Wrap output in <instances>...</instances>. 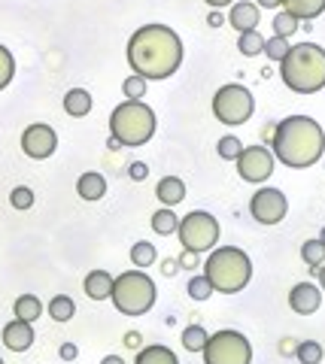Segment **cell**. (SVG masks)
<instances>
[{"label": "cell", "mask_w": 325, "mask_h": 364, "mask_svg": "<svg viewBox=\"0 0 325 364\" xmlns=\"http://www.w3.org/2000/svg\"><path fill=\"white\" fill-rule=\"evenodd\" d=\"M128 64L143 79H167L183 64V40L167 25H143L128 40Z\"/></svg>", "instance_id": "obj_1"}, {"label": "cell", "mask_w": 325, "mask_h": 364, "mask_svg": "<svg viewBox=\"0 0 325 364\" xmlns=\"http://www.w3.org/2000/svg\"><path fill=\"white\" fill-rule=\"evenodd\" d=\"M274 158L279 164L304 170L313 167L325 152V131L310 116H289L274 128Z\"/></svg>", "instance_id": "obj_2"}, {"label": "cell", "mask_w": 325, "mask_h": 364, "mask_svg": "<svg viewBox=\"0 0 325 364\" xmlns=\"http://www.w3.org/2000/svg\"><path fill=\"white\" fill-rule=\"evenodd\" d=\"M279 76L295 95H316L325 88V49L316 43L289 46L286 58L279 61Z\"/></svg>", "instance_id": "obj_3"}, {"label": "cell", "mask_w": 325, "mask_h": 364, "mask_svg": "<svg viewBox=\"0 0 325 364\" xmlns=\"http://www.w3.org/2000/svg\"><path fill=\"white\" fill-rule=\"evenodd\" d=\"M204 277L210 279L213 291L238 294L250 286L252 261L238 246H216V249H210V255L204 261Z\"/></svg>", "instance_id": "obj_4"}, {"label": "cell", "mask_w": 325, "mask_h": 364, "mask_svg": "<svg viewBox=\"0 0 325 364\" xmlns=\"http://www.w3.org/2000/svg\"><path fill=\"white\" fill-rule=\"evenodd\" d=\"M155 134V112L143 100H125L110 112V136H116L122 146H146Z\"/></svg>", "instance_id": "obj_5"}, {"label": "cell", "mask_w": 325, "mask_h": 364, "mask_svg": "<svg viewBox=\"0 0 325 364\" xmlns=\"http://www.w3.org/2000/svg\"><path fill=\"white\" fill-rule=\"evenodd\" d=\"M110 298H113V306L122 316H143L155 306L159 289H155V282L137 267V270H125V273H119V277H113V294H110Z\"/></svg>", "instance_id": "obj_6"}, {"label": "cell", "mask_w": 325, "mask_h": 364, "mask_svg": "<svg viewBox=\"0 0 325 364\" xmlns=\"http://www.w3.org/2000/svg\"><path fill=\"white\" fill-rule=\"evenodd\" d=\"M176 234H179V243H183L186 252L201 255V252L216 249V243H219V222L204 210H192L188 215L179 219Z\"/></svg>", "instance_id": "obj_7"}, {"label": "cell", "mask_w": 325, "mask_h": 364, "mask_svg": "<svg viewBox=\"0 0 325 364\" xmlns=\"http://www.w3.org/2000/svg\"><path fill=\"white\" fill-rule=\"evenodd\" d=\"M252 112H255L252 91L238 85V82L222 85L216 95H213V116H216L222 124H231V128H238V124L252 119Z\"/></svg>", "instance_id": "obj_8"}, {"label": "cell", "mask_w": 325, "mask_h": 364, "mask_svg": "<svg viewBox=\"0 0 325 364\" xmlns=\"http://www.w3.org/2000/svg\"><path fill=\"white\" fill-rule=\"evenodd\" d=\"M204 364H252V346L240 331L222 328L204 343Z\"/></svg>", "instance_id": "obj_9"}, {"label": "cell", "mask_w": 325, "mask_h": 364, "mask_svg": "<svg viewBox=\"0 0 325 364\" xmlns=\"http://www.w3.org/2000/svg\"><path fill=\"white\" fill-rule=\"evenodd\" d=\"M250 213H252V219L259 225H279L286 219V213H289V200H286V195L279 188L265 186L250 198Z\"/></svg>", "instance_id": "obj_10"}, {"label": "cell", "mask_w": 325, "mask_h": 364, "mask_svg": "<svg viewBox=\"0 0 325 364\" xmlns=\"http://www.w3.org/2000/svg\"><path fill=\"white\" fill-rule=\"evenodd\" d=\"M274 161L277 158L267 146H243V152L234 164H238V173L243 182H255L259 186V182H265L274 173Z\"/></svg>", "instance_id": "obj_11"}, {"label": "cell", "mask_w": 325, "mask_h": 364, "mask_svg": "<svg viewBox=\"0 0 325 364\" xmlns=\"http://www.w3.org/2000/svg\"><path fill=\"white\" fill-rule=\"evenodd\" d=\"M21 149H25V155L33 158V161H46V158L55 155V149H58V134H55L49 124L37 122L21 134Z\"/></svg>", "instance_id": "obj_12"}, {"label": "cell", "mask_w": 325, "mask_h": 364, "mask_svg": "<svg viewBox=\"0 0 325 364\" xmlns=\"http://www.w3.org/2000/svg\"><path fill=\"white\" fill-rule=\"evenodd\" d=\"M322 304V289H316L313 282H298V286L289 291V306L298 316H313Z\"/></svg>", "instance_id": "obj_13"}, {"label": "cell", "mask_w": 325, "mask_h": 364, "mask_svg": "<svg viewBox=\"0 0 325 364\" xmlns=\"http://www.w3.org/2000/svg\"><path fill=\"white\" fill-rule=\"evenodd\" d=\"M4 346L13 349V352H28L33 346V325L25 322V318H13L6 328H4Z\"/></svg>", "instance_id": "obj_14"}, {"label": "cell", "mask_w": 325, "mask_h": 364, "mask_svg": "<svg viewBox=\"0 0 325 364\" xmlns=\"http://www.w3.org/2000/svg\"><path fill=\"white\" fill-rule=\"evenodd\" d=\"M228 25L234 31H252V28H259V6L250 4V0H240V4H231L228 9Z\"/></svg>", "instance_id": "obj_15"}, {"label": "cell", "mask_w": 325, "mask_h": 364, "mask_svg": "<svg viewBox=\"0 0 325 364\" xmlns=\"http://www.w3.org/2000/svg\"><path fill=\"white\" fill-rule=\"evenodd\" d=\"M82 286H85V294L92 301H107L110 294H113V277H110L107 270H92Z\"/></svg>", "instance_id": "obj_16"}, {"label": "cell", "mask_w": 325, "mask_h": 364, "mask_svg": "<svg viewBox=\"0 0 325 364\" xmlns=\"http://www.w3.org/2000/svg\"><path fill=\"white\" fill-rule=\"evenodd\" d=\"M76 195L82 200H100L107 195V179L100 173H95V170H88V173H82L76 179Z\"/></svg>", "instance_id": "obj_17"}, {"label": "cell", "mask_w": 325, "mask_h": 364, "mask_svg": "<svg viewBox=\"0 0 325 364\" xmlns=\"http://www.w3.org/2000/svg\"><path fill=\"white\" fill-rule=\"evenodd\" d=\"M155 198H159L164 207H176V203L186 198V182L179 179V176L159 179V186H155Z\"/></svg>", "instance_id": "obj_18"}, {"label": "cell", "mask_w": 325, "mask_h": 364, "mask_svg": "<svg viewBox=\"0 0 325 364\" xmlns=\"http://www.w3.org/2000/svg\"><path fill=\"white\" fill-rule=\"evenodd\" d=\"M283 9L292 13L298 21H313L325 13V0H283Z\"/></svg>", "instance_id": "obj_19"}, {"label": "cell", "mask_w": 325, "mask_h": 364, "mask_svg": "<svg viewBox=\"0 0 325 364\" xmlns=\"http://www.w3.org/2000/svg\"><path fill=\"white\" fill-rule=\"evenodd\" d=\"M64 112L73 119H82L92 112V95H88L85 88H70L64 95Z\"/></svg>", "instance_id": "obj_20"}, {"label": "cell", "mask_w": 325, "mask_h": 364, "mask_svg": "<svg viewBox=\"0 0 325 364\" xmlns=\"http://www.w3.org/2000/svg\"><path fill=\"white\" fill-rule=\"evenodd\" d=\"M134 364H179V358L174 349L155 343V346H143L137 352V358H134Z\"/></svg>", "instance_id": "obj_21"}, {"label": "cell", "mask_w": 325, "mask_h": 364, "mask_svg": "<svg viewBox=\"0 0 325 364\" xmlns=\"http://www.w3.org/2000/svg\"><path fill=\"white\" fill-rule=\"evenodd\" d=\"M43 316V304L37 294H21V298L16 301V318H25V322H37V318Z\"/></svg>", "instance_id": "obj_22"}, {"label": "cell", "mask_w": 325, "mask_h": 364, "mask_svg": "<svg viewBox=\"0 0 325 364\" xmlns=\"http://www.w3.org/2000/svg\"><path fill=\"white\" fill-rule=\"evenodd\" d=\"M49 316L55 318V322H70V318L76 316L73 298H67V294H55V298L49 301Z\"/></svg>", "instance_id": "obj_23"}, {"label": "cell", "mask_w": 325, "mask_h": 364, "mask_svg": "<svg viewBox=\"0 0 325 364\" xmlns=\"http://www.w3.org/2000/svg\"><path fill=\"white\" fill-rule=\"evenodd\" d=\"M238 49L246 55V58H252V55H262V52H265V37L259 33V28L243 31L240 40H238Z\"/></svg>", "instance_id": "obj_24"}, {"label": "cell", "mask_w": 325, "mask_h": 364, "mask_svg": "<svg viewBox=\"0 0 325 364\" xmlns=\"http://www.w3.org/2000/svg\"><path fill=\"white\" fill-rule=\"evenodd\" d=\"M176 228H179V219H176V213H174L171 207H164V210H159V213H152V231H155V234L167 237V234H174Z\"/></svg>", "instance_id": "obj_25"}, {"label": "cell", "mask_w": 325, "mask_h": 364, "mask_svg": "<svg viewBox=\"0 0 325 364\" xmlns=\"http://www.w3.org/2000/svg\"><path fill=\"white\" fill-rule=\"evenodd\" d=\"M301 258H304V264L316 273L319 264L325 261V243L319 240V237H316V240H307L304 246H301Z\"/></svg>", "instance_id": "obj_26"}, {"label": "cell", "mask_w": 325, "mask_h": 364, "mask_svg": "<svg viewBox=\"0 0 325 364\" xmlns=\"http://www.w3.org/2000/svg\"><path fill=\"white\" fill-rule=\"evenodd\" d=\"M159 258V252H155V246L146 243V240H140V243H134L131 246V264L134 267H152V261Z\"/></svg>", "instance_id": "obj_27"}, {"label": "cell", "mask_w": 325, "mask_h": 364, "mask_svg": "<svg viewBox=\"0 0 325 364\" xmlns=\"http://www.w3.org/2000/svg\"><path fill=\"white\" fill-rule=\"evenodd\" d=\"M295 355H298V364H319L322 361V346L316 340H301L295 346Z\"/></svg>", "instance_id": "obj_28"}, {"label": "cell", "mask_w": 325, "mask_h": 364, "mask_svg": "<svg viewBox=\"0 0 325 364\" xmlns=\"http://www.w3.org/2000/svg\"><path fill=\"white\" fill-rule=\"evenodd\" d=\"M207 337H210V334H207L201 325H188L179 340H183V346H186L188 352H201V349H204V343H207Z\"/></svg>", "instance_id": "obj_29"}, {"label": "cell", "mask_w": 325, "mask_h": 364, "mask_svg": "<svg viewBox=\"0 0 325 364\" xmlns=\"http://www.w3.org/2000/svg\"><path fill=\"white\" fill-rule=\"evenodd\" d=\"M16 76V58L6 46H0V91H4Z\"/></svg>", "instance_id": "obj_30"}, {"label": "cell", "mask_w": 325, "mask_h": 364, "mask_svg": "<svg viewBox=\"0 0 325 364\" xmlns=\"http://www.w3.org/2000/svg\"><path fill=\"white\" fill-rule=\"evenodd\" d=\"M295 31H298V18L292 13H286V9H283V13L274 16V37H286L289 40Z\"/></svg>", "instance_id": "obj_31"}, {"label": "cell", "mask_w": 325, "mask_h": 364, "mask_svg": "<svg viewBox=\"0 0 325 364\" xmlns=\"http://www.w3.org/2000/svg\"><path fill=\"white\" fill-rule=\"evenodd\" d=\"M216 152H219V158H225V161H238L240 152H243V143L238 140V136H222Z\"/></svg>", "instance_id": "obj_32"}, {"label": "cell", "mask_w": 325, "mask_h": 364, "mask_svg": "<svg viewBox=\"0 0 325 364\" xmlns=\"http://www.w3.org/2000/svg\"><path fill=\"white\" fill-rule=\"evenodd\" d=\"M146 82L149 79H143V76H128L125 82H122V91H125V97L128 100H140V97H146Z\"/></svg>", "instance_id": "obj_33"}, {"label": "cell", "mask_w": 325, "mask_h": 364, "mask_svg": "<svg viewBox=\"0 0 325 364\" xmlns=\"http://www.w3.org/2000/svg\"><path fill=\"white\" fill-rule=\"evenodd\" d=\"M213 294V286H210V279L201 273V277H192L188 279V298H195V301H207Z\"/></svg>", "instance_id": "obj_34"}, {"label": "cell", "mask_w": 325, "mask_h": 364, "mask_svg": "<svg viewBox=\"0 0 325 364\" xmlns=\"http://www.w3.org/2000/svg\"><path fill=\"white\" fill-rule=\"evenodd\" d=\"M286 52H289V40L286 37H271V40H265V55L271 61H283L286 58Z\"/></svg>", "instance_id": "obj_35"}, {"label": "cell", "mask_w": 325, "mask_h": 364, "mask_svg": "<svg viewBox=\"0 0 325 364\" xmlns=\"http://www.w3.org/2000/svg\"><path fill=\"white\" fill-rule=\"evenodd\" d=\"M9 203H13L16 210H31L33 207V191L28 186H16L13 195H9Z\"/></svg>", "instance_id": "obj_36"}, {"label": "cell", "mask_w": 325, "mask_h": 364, "mask_svg": "<svg viewBox=\"0 0 325 364\" xmlns=\"http://www.w3.org/2000/svg\"><path fill=\"white\" fill-rule=\"evenodd\" d=\"M128 176H131L134 182H143V179H146V176H149V167H146V164H143V161H134V164L128 167Z\"/></svg>", "instance_id": "obj_37"}, {"label": "cell", "mask_w": 325, "mask_h": 364, "mask_svg": "<svg viewBox=\"0 0 325 364\" xmlns=\"http://www.w3.org/2000/svg\"><path fill=\"white\" fill-rule=\"evenodd\" d=\"M122 343H125L128 349H140V334H137V331H128V334H125V340H122Z\"/></svg>", "instance_id": "obj_38"}, {"label": "cell", "mask_w": 325, "mask_h": 364, "mask_svg": "<svg viewBox=\"0 0 325 364\" xmlns=\"http://www.w3.org/2000/svg\"><path fill=\"white\" fill-rule=\"evenodd\" d=\"M58 355H61L64 361H73V358H76V346H73V343H64V346L58 349Z\"/></svg>", "instance_id": "obj_39"}, {"label": "cell", "mask_w": 325, "mask_h": 364, "mask_svg": "<svg viewBox=\"0 0 325 364\" xmlns=\"http://www.w3.org/2000/svg\"><path fill=\"white\" fill-rule=\"evenodd\" d=\"M255 6L259 9H279L283 6V0H255Z\"/></svg>", "instance_id": "obj_40"}, {"label": "cell", "mask_w": 325, "mask_h": 364, "mask_svg": "<svg viewBox=\"0 0 325 364\" xmlns=\"http://www.w3.org/2000/svg\"><path fill=\"white\" fill-rule=\"evenodd\" d=\"M222 21H225V18H222V13H219V9H213L210 18H207V25L210 28H222Z\"/></svg>", "instance_id": "obj_41"}, {"label": "cell", "mask_w": 325, "mask_h": 364, "mask_svg": "<svg viewBox=\"0 0 325 364\" xmlns=\"http://www.w3.org/2000/svg\"><path fill=\"white\" fill-rule=\"evenodd\" d=\"M179 270V261H174V258H167L164 261V273H167V277H174V273Z\"/></svg>", "instance_id": "obj_42"}, {"label": "cell", "mask_w": 325, "mask_h": 364, "mask_svg": "<svg viewBox=\"0 0 325 364\" xmlns=\"http://www.w3.org/2000/svg\"><path fill=\"white\" fill-rule=\"evenodd\" d=\"M207 6H213V9H225V6H231L234 0H204Z\"/></svg>", "instance_id": "obj_43"}, {"label": "cell", "mask_w": 325, "mask_h": 364, "mask_svg": "<svg viewBox=\"0 0 325 364\" xmlns=\"http://www.w3.org/2000/svg\"><path fill=\"white\" fill-rule=\"evenodd\" d=\"M195 258H198L195 252H186L183 258H179V267H192V264H195Z\"/></svg>", "instance_id": "obj_44"}, {"label": "cell", "mask_w": 325, "mask_h": 364, "mask_svg": "<svg viewBox=\"0 0 325 364\" xmlns=\"http://www.w3.org/2000/svg\"><path fill=\"white\" fill-rule=\"evenodd\" d=\"M316 277H319V286H322V291H325V261L319 264V270H316Z\"/></svg>", "instance_id": "obj_45"}, {"label": "cell", "mask_w": 325, "mask_h": 364, "mask_svg": "<svg viewBox=\"0 0 325 364\" xmlns=\"http://www.w3.org/2000/svg\"><path fill=\"white\" fill-rule=\"evenodd\" d=\"M107 149H113V152H116V149H122V143L116 140V136H110V140H107Z\"/></svg>", "instance_id": "obj_46"}, {"label": "cell", "mask_w": 325, "mask_h": 364, "mask_svg": "<svg viewBox=\"0 0 325 364\" xmlns=\"http://www.w3.org/2000/svg\"><path fill=\"white\" fill-rule=\"evenodd\" d=\"M100 364H125V361H122L119 355H107V358H104V361H100Z\"/></svg>", "instance_id": "obj_47"}, {"label": "cell", "mask_w": 325, "mask_h": 364, "mask_svg": "<svg viewBox=\"0 0 325 364\" xmlns=\"http://www.w3.org/2000/svg\"><path fill=\"white\" fill-rule=\"evenodd\" d=\"M319 240H322V243H325V228H322V234H319Z\"/></svg>", "instance_id": "obj_48"}, {"label": "cell", "mask_w": 325, "mask_h": 364, "mask_svg": "<svg viewBox=\"0 0 325 364\" xmlns=\"http://www.w3.org/2000/svg\"><path fill=\"white\" fill-rule=\"evenodd\" d=\"M0 364H4V358H0Z\"/></svg>", "instance_id": "obj_49"}]
</instances>
